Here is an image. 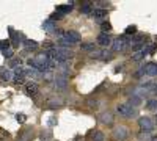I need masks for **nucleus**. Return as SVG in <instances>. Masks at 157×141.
I'll return each mask as SVG.
<instances>
[{
    "instance_id": "f8f14e48",
    "label": "nucleus",
    "mask_w": 157,
    "mask_h": 141,
    "mask_svg": "<svg viewBox=\"0 0 157 141\" xmlns=\"http://www.w3.org/2000/svg\"><path fill=\"white\" fill-rule=\"evenodd\" d=\"M99 121L105 125H112L113 124V114L112 113H102L99 116Z\"/></svg>"
},
{
    "instance_id": "6e6552de",
    "label": "nucleus",
    "mask_w": 157,
    "mask_h": 141,
    "mask_svg": "<svg viewBox=\"0 0 157 141\" xmlns=\"http://www.w3.org/2000/svg\"><path fill=\"white\" fill-rule=\"evenodd\" d=\"M98 43L102 46V47H109L110 44H113V41H112V38L107 35V33H101L99 36H98Z\"/></svg>"
},
{
    "instance_id": "7c9ffc66",
    "label": "nucleus",
    "mask_w": 157,
    "mask_h": 141,
    "mask_svg": "<svg viewBox=\"0 0 157 141\" xmlns=\"http://www.w3.org/2000/svg\"><path fill=\"white\" fill-rule=\"evenodd\" d=\"M47 138H49V133H44V132H43V133H41V141H46Z\"/></svg>"
},
{
    "instance_id": "4be33fe9",
    "label": "nucleus",
    "mask_w": 157,
    "mask_h": 141,
    "mask_svg": "<svg viewBox=\"0 0 157 141\" xmlns=\"http://www.w3.org/2000/svg\"><path fill=\"white\" fill-rule=\"evenodd\" d=\"M86 104H88V107H90V108H98L99 102H98V100H91V99H90V100H86Z\"/></svg>"
},
{
    "instance_id": "423d86ee",
    "label": "nucleus",
    "mask_w": 157,
    "mask_h": 141,
    "mask_svg": "<svg viewBox=\"0 0 157 141\" xmlns=\"http://www.w3.org/2000/svg\"><path fill=\"white\" fill-rule=\"evenodd\" d=\"M152 50H154V46H149V47L141 49V50H138L135 55H132V60H134V61H140V60L145 58V55H148L149 52H152Z\"/></svg>"
},
{
    "instance_id": "6ab92c4d",
    "label": "nucleus",
    "mask_w": 157,
    "mask_h": 141,
    "mask_svg": "<svg viewBox=\"0 0 157 141\" xmlns=\"http://www.w3.org/2000/svg\"><path fill=\"white\" fill-rule=\"evenodd\" d=\"M91 139H93V141H104L105 136H104L102 132H93V133H91Z\"/></svg>"
},
{
    "instance_id": "c756f323",
    "label": "nucleus",
    "mask_w": 157,
    "mask_h": 141,
    "mask_svg": "<svg viewBox=\"0 0 157 141\" xmlns=\"http://www.w3.org/2000/svg\"><path fill=\"white\" fill-rule=\"evenodd\" d=\"M98 5L101 6V9H104V8H105V6H107L109 3H107V2H98Z\"/></svg>"
},
{
    "instance_id": "9d476101",
    "label": "nucleus",
    "mask_w": 157,
    "mask_h": 141,
    "mask_svg": "<svg viewBox=\"0 0 157 141\" xmlns=\"http://www.w3.org/2000/svg\"><path fill=\"white\" fill-rule=\"evenodd\" d=\"M93 58L96 60H110L112 58V52L110 50H102V52H93V55H91Z\"/></svg>"
},
{
    "instance_id": "7ed1b4c3",
    "label": "nucleus",
    "mask_w": 157,
    "mask_h": 141,
    "mask_svg": "<svg viewBox=\"0 0 157 141\" xmlns=\"http://www.w3.org/2000/svg\"><path fill=\"white\" fill-rule=\"evenodd\" d=\"M138 125H140L141 132H145V133H149V132L154 129V122H152L151 118H148V116L140 118V119H138Z\"/></svg>"
},
{
    "instance_id": "b1692460",
    "label": "nucleus",
    "mask_w": 157,
    "mask_h": 141,
    "mask_svg": "<svg viewBox=\"0 0 157 141\" xmlns=\"http://www.w3.org/2000/svg\"><path fill=\"white\" fill-rule=\"evenodd\" d=\"M138 139H140V141H148V139H149V135L143 132V133H140V135H138Z\"/></svg>"
},
{
    "instance_id": "c85d7f7f",
    "label": "nucleus",
    "mask_w": 157,
    "mask_h": 141,
    "mask_svg": "<svg viewBox=\"0 0 157 141\" xmlns=\"http://www.w3.org/2000/svg\"><path fill=\"white\" fill-rule=\"evenodd\" d=\"M102 30L104 32H109V30H112V25L107 22V24H102Z\"/></svg>"
},
{
    "instance_id": "412c9836",
    "label": "nucleus",
    "mask_w": 157,
    "mask_h": 141,
    "mask_svg": "<svg viewBox=\"0 0 157 141\" xmlns=\"http://www.w3.org/2000/svg\"><path fill=\"white\" fill-rule=\"evenodd\" d=\"M82 13H85V14H91V2H85L83 6H82Z\"/></svg>"
},
{
    "instance_id": "5701e85b",
    "label": "nucleus",
    "mask_w": 157,
    "mask_h": 141,
    "mask_svg": "<svg viewBox=\"0 0 157 141\" xmlns=\"http://www.w3.org/2000/svg\"><path fill=\"white\" fill-rule=\"evenodd\" d=\"M3 57H5V58H13V50H11V49L3 50Z\"/></svg>"
},
{
    "instance_id": "20e7f679",
    "label": "nucleus",
    "mask_w": 157,
    "mask_h": 141,
    "mask_svg": "<svg viewBox=\"0 0 157 141\" xmlns=\"http://www.w3.org/2000/svg\"><path fill=\"white\" fill-rule=\"evenodd\" d=\"M126 46H127V38L126 36H120L113 41V50L115 52H121V50L126 49Z\"/></svg>"
},
{
    "instance_id": "a878e982",
    "label": "nucleus",
    "mask_w": 157,
    "mask_h": 141,
    "mask_svg": "<svg viewBox=\"0 0 157 141\" xmlns=\"http://www.w3.org/2000/svg\"><path fill=\"white\" fill-rule=\"evenodd\" d=\"M135 32H137V27H135V25H130V27H127V30H126V33H127V35L135 33Z\"/></svg>"
},
{
    "instance_id": "f03ea898",
    "label": "nucleus",
    "mask_w": 157,
    "mask_h": 141,
    "mask_svg": "<svg viewBox=\"0 0 157 141\" xmlns=\"http://www.w3.org/2000/svg\"><path fill=\"white\" fill-rule=\"evenodd\" d=\"M116 111H118V114H120V116H123V118H135V116H137V110L132 108L129 104L118 105Z\"/></svg>"
},
{
    "instance_id": "9b49d317",
    "label": "nucleus",
    "mask_w": 157,
    "mask_h": 141,
    "mask_svg": "<svg viewBox=\"0 0 157 141\" xmlns=\"http://www.w3.org/2000/svg\"><path fill=\"white\" fill-rule=\"evenodd\" d=\"M38 93V85L33 83V82H29L27 85H25V94L27 96H35Z\"/></svg>"
},
{
    "instance_id": "1a4fd4ad",
    "label": "nucleus",
    "mask_w": 157,
    "mask_h": 141,
    "mask_svg": "<svg viewBox=\"0 0 157 141\" xmlns=\"http://www.w3.org/2000/svg\"><path fill=\"white\" fill-rule=\"evenodd\" d=\"M68 85V80H66V77H63V75H58L55 77V80H54V86L55 89H64Z\"/></svg>"
},
{
    "instance_id": "2eb2a0df",
    "label": "nucleus",
    "mask_w": 157,
    "mask_h": 141,
    "mask_svg": "<svg viewBox=\"0 0 157 141\" xmlns=\"http://www.w3.org/2000/svg\"><path fill=\"white\" fill-rule=\"evenodd\" d=\"M43 28L47 30V32H54V28H55L54 20H44V22H43Z\"/></svg>"
},
{
    "instance_id": "cd10ccee",
    "label": "nucleus",
    "mask_w": 157,
    "mask_h": 141,
    "mask_svg": "<svg viewBox=\"0 0 157 141\" xmlns=\"http://www.w3.org/2000/svg\"><path fill=\"white\" fill-rule=\"evenodd\" d=\"M8 46H10V43H8V41H2V43H0V49H2V50H6V49H8Z\"/></svg>"
},
{
    "instance_id": "393cba45",
    "label": "nucleus",
    "mask_w": 157,
    "mask_h": 141,
    "mask_svg": "<svg viewBox=\"0 0 157 141\" xmlns=\"http://www.w3.org/2000/svg\"><path fill=\"white\" fill-rule=\"evenodd\" d=\"M82 49L83 50H93L94 52V44H82Z\"/></svg>"
},
{
    "instance_id": "2f4dec72",
    "label": "nucleus",
    "mask_w": 157,
    "mask_h": 141,
    "mask_svg": "<svg viewBox=\"0 0 157 141\" xmlns=\"http://www.w3.org/2000/svg\"><path fill=\"white\" fill-rule=\"evenodd\" d=\"M155 124H157V122H155Z\"/></svg>"
},
{
    "instance_id": "f3484780",
    "label": "nucleus",
    "mask_w": 157,
    "mask_h": 141,
    "mask_svg": "<svg viewBox=\"0 0 157 141\" xmlns=\"http://www.w3.org/2000/svg\"><path fill=\"white\" fill-rule=\"evenodd\" d=\"M24 44H25V49L27 50H36L38 49V43L36 41H24Z\"/></svg>"
},
{
    "instance_id": "dca6fc26",
    "label": "nucleus",
    "mask_w": 157,
    "mask_h": 141,
    "mask_svg": "<svg viewBox=\"0 0 157 141\" xmlns=\"http://www.w3.org/2000/svg\"><path fill=\"white\" fill-rule=\"evenodd\" d=\"M72 9V5H63V6H57V13H60V14H66V13H69Z\"/></svg>"
},
{
    "instance_id": "f257e3e1",
    "label": "nucleus",
    "mask_w": 157,
    "mask_h": 141,
    "mask_svg": "<svg viewBox=\"0 0 157 141\" xmlns=\"http://www.w3.org/2000/svg\"><path fill=\"white\" fill-rule=\"evenodd\" d=\"M58 41H60V44H61L63 47L74 46L75 43L80 41V35H78L77 32H74V30H69V32H66V33H63V35L60 36Z\"/></svg>"
},
{
    "instance_id": "a211bd4d",
    "label": "nucleus",
    "mask_w": 157,
    "mask_h": 141,
    "mask_svg": "<svg viewBox=\"0 0 157 141\" xmlns=\"http://www.w3.org/2000/svg\"><path fill=\"white\" fill-rule=\"evenodd\" d=\"M146 108L151 110V111H155L157 110V99H149L148 104H146Z\"/></svg>"
},
{
    "instance_id": "0eeeda50",
    "label": "nucleus",
    "mask_w": 157,
    "mask_h": 141,
    "mask_svg": "<svg viewBox=\"0 0 157 141\" xmlns=\"http://www.w3.org/2000/svg\"><path fill=\"white\" fill-rule=\"evenodd\" d=\"M143 74H146V75H151V77H155L157 75V65L155 63H148V65L143 66Z\"/></svg>"
},
{
    "instance_id": "aec40b11",
    "label": "nucleus",
    "mask_w": 157,
    "mask_h": 141,
    "mask_svg": "<svg viewBox=\"0 0 157 141\" xmlns=\"http://www.w3.org/2000/svg\"><path fill=\"white\" fill-rule=\"evenodd\" d=\"M13 75H14V74H13L11 71H3V72H2V80H3V82H10V80L13 79Z\"/></svg>"
},
{
    "instance_id": "39448f33",
    "label": "nucleus",
    "mask_w": 157,
    "mask_h": 141,
    "mask_svg": "<svg viewBox=\"0 0 157 141\" xmlns=\"http://www.w3.org/2000/svg\"><path fill=\"white\" fill-rule=\"evenodd\" d=\"M113 138L116 141H123L127 138V129L124 125H120V127H116V129H113Z\"/></svg>"
},
{
    "instance_id": "ddd939ff",
    "label": "nucleus",
    "mask_w": 157,
    "mask_h": 141,
    "mask_svg": "<svg viewBox=\"0 0 157 141\" xmlns=\"http://www.w3.org/2000/svg\"><path fill=\"white\" fill-rule=\"evenodd\" d=\"M104 16H107V11L105 9H93V13H91V17H94V19H102Z\"/></svg>"
},
{
    "instance_id": "bb28decb",
    "label": "nucleus",
    "mask_w": 157,
    "mask_h": 141,
    "mask_svg": "<svg viewBox=\"0 0 157 141\" xmlns=\"http://www.w3.org/2000/svg\"><path fill=\"white\" fill-rule=\"evenodd\" d=\"M16 119H17V122H24L25 121V114H22V113L16 114Z\"/></svg>"
},
{
    "instance_id": "4468645a",
    "label": "nucleus",
    "mask_w": 157,
    "mask_h": 141,
    "mask_svg": "<svg viewBox=\"0 0 157 141\" xmlns=\"http://www.w3.org/2000/svg\"><path fill=\"white\" fill-rule=\"evenodd\" d=\"M140 104H141V97H140V96H135V94H134L132 97L129 99V105H130V107H138Z\"/></svg>"
}]
</instances>
